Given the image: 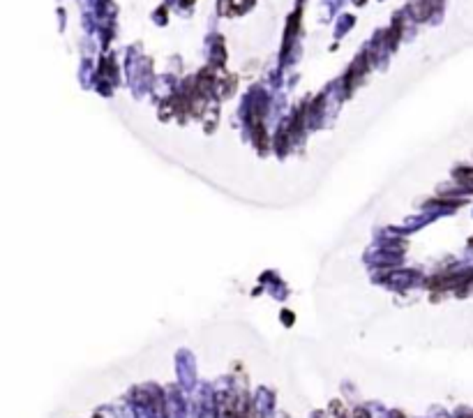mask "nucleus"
Here are the masks:
<instances>
[{
  "mask_svg": "<svg viewBox=\"0 0 473 418\" xmlns=\"http://www.w3.org/2000/svg\"><path fill=\"white\" fill-rule=\"evenodd\" d=\"M457 178L462 183H471L473 185V169H462V171H457Z\"/></svg>",
  "mask_w": 473,
  "mask_h": 418,
  "instance_id": "nucleus-1",
  "label": "nucleus"
}]
</instances>
